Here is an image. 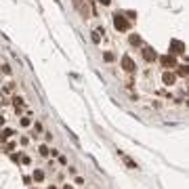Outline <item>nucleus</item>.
Segmentation results:
<instances>
[{"label": "nucleus", "mask_w": 189, "mask_h": 189, "mask_svg": "<svg viewBox=\"0 0 189 189\" xmlns=\"http://www.w3.org/2000/svg\"><path fill=\"white\" fill-rule=\"evenodd\" d=\"M113 28H116L118 32H128V30H130V21H128L122 13H116V15H113Z\"/></svg>", "instance_id": "1"}, {"label": "nucleus", "mask_w": 189, "mask_h": 189, "mask_svg": "<svg viewBox=\"0 0 189 189\" xmlns=\"http://www.w3.org/2000/svg\"><path fill=\"white\" fill-rule=\"evenodd\" d=\"M160 65L166 67V69H172V67H177L179 63H177V57H174V55H164V57H160Z\"/></svg>", "instance_id": "2"}, {"label": "nucleus", "mask_w": 189, "mask_h": 189, "mask_svg": "<svg viewBox=\"0 0 189 189\" xmlns=\"http://www.w3.org/2000/svg\"><path fill=\"white\" fill-rule=\"evenodd\" d=\"M185 53V44L181 40H170V55H183Z\"/></svg>", "instance_id": "3"}, {"label": "nucleus", "mask_w": 189, "mask_h": 189, "mask_svg": "<svg viewBox=\"0 0 189 189\" xmlns=\"http://www.w3.org/2000/svg\"><path fill=\"white\" fill-rule=\"evenodd\" d=\"M141 53H143V59H145L147 63H153V61L158 59V53L151 49V46H143V51H141Z\"/></svg>", "instance_id": "4"}, {"label": "nucleus", "mask_w": 189, "mask_h": 189, "mask_svg": "<svg viewBox=\"0 0 189 189\" xmlns=\"http://www.w3.org/2000/svg\"><path fill=\"white\" fill-rule=\"evenodd\" d=\"M122 67H124V72H128V74H132L134 69H137V65H134V61L128 57V55H124L122 57Z\"/></svg>", "instance_id": "5"}, {"label": "nucleus", "mask_w": 189, "mask_h": 189, "mask_svg": "<svg viewBox=\"0 0 189 189\" xmlns=\"http://www.w3.org/2000/svg\"><path fill=\"white\" fill-rule=\"evenodd\" d=\"M162 82L166 84V86H172V84L177 82V76H174V74L170 72V69H166V72L162 74Z\"/></svg>", "instance_id": "6"}, {"label": "nucleus", "mask_w": 189, "mask_h": 189, "mask_svg": "<svg viewBox=\"0 0 189 189\" xmlns=\"http://www.w3.org/2000/svg\"><path fill=\"white\" fill-rule=\"evenodd\" d=\"M32 181H36V183H42V181H44V172H42L40 168H36V170H34V174H32Z\"/></svg>", "instance_id": "7"}, {"label": "nucleus", "mask_w": 189, "mask_h": 189, "mask_svg": "<svg viewBox=\"0 0 189 189\" xmlns=\"http://www.w3.org/2000/svg\"><path fill=\"white\" fill-rule=\"evenodd\" d=\"M11 101L15 103V109H17V113H19L21 109H23V105H25V103H23V99H21V97H13Z\"/></svg>", "instance_id": "8"}, {"label": "nucleus", "mask_w": 189, "mask_h": 189, "mask_svg": "<svg viewBox=\"0 0 189 189\" xmlns=\"http://www.w3.org/2000/svg\"><path fill=\"white\" fill-rule=\"evenodd\" d=\"M13 134H15V132H13L11 128H4L2 132H0V139H2V141H9V139H11Z\"/></svg>", "instance_id": "9"}, {"label": "nucleus", "mask_w": 189, "mask_h": 189, "mask_svg": "<svg viewBox=\"0 0 189 189\" xmlns=\"http://www.w3.org/2000/svg\"><path fill=\"white\" fill-rule=\"evenodd\" d=\"M130 44H132V46H141V44H143V40H141V36H137V34H130Z\"/></svg>", "instance_id": "10"}, {"label": "nucleus", "mask_w": 189, "mask_h": 189, "mask_svg": "<svg viewBox=\"0 0 189 189\" xmlns=\"http://www.w3.org/2000/svg\"><path fill=\"white\" fill-rule=\"evenodd\" d=\"M13 90H15V82H9V84L2 88V94H11Z\"/></svg>", "instance_id": "11"}, {"label": "nucleus", "mask_w": 189, "mask_h": 189, "mask_svg": "<svg viewBox=\"0 0 189 189\" xmlns=\"http://www.w3.org/2000/svg\"><path fill=\"white\" fill-rule=\"evenodd\" d=\"M99 34H105V32H103V30L92 32V42H94V44H99V42H101V36H99Z\"/></svg>", "instance_id": "12"}, {"label": "nucleus", "mask_w": 189, "mask_h": 189, "mask_svg": "<svg viewBox=\"0 0 189 189\" xmlns=\"http://www.w3.org/2000/svg\"><path fill=\"white\" fill-rule=\"evenodd\" d=\"M179 69H177V74L181 76V78H187V65H177Z\"/></svg>", "instance_id": "13"}, {"label": "nucleus", "mask_w": 189, "mask_h": 189, "mask_svg": "<svg viewBox=\"0 0 189 189\" xmlns=\"http://www.w3.org/2000/svg\"><path fill=\"white\" fill-rule=\"evenodd\" d=\"M49 151H51V149L46 147V145H40V147H38V153H40L42 158H46V156H49Z\"/></svg>", "instance_id": "14"}, {"label": "nucleus", "mask_w": 189, "mask_h": 189, "mask_svg": "<svg viewBox=\"0 0 189 189\" xmlns=\"http://www.w3.org/2000/svg\"><path fill=\"white\" fill-rule=\"evenodd\" d=\"M0 69H2V74H4V76H11V65H9V63H4Z\"/></svg>", "instance_id": "15"}, {"label": "nucleus", "mask_w": 189, "mask_h": 189, "mask_svg": "<svg viewBox=\"0 0 189 189\" xmlns=\"http://www.w3.org/2000/svg\"><path fill=\"white\" fill-rule=\"evenodd\" d=\"M124 162H126V166H128V168H137V164H134L128 156H124Z\"/></svg>", "instance_id": "16"}, {"label": "nucleus", "mask_w": 189, "mask_h": 189, "mask_svg": "<svg viewBox=\"0 0 189 189\" xmlns=\"http://www.w3.org/2000/svg\"><path fill=\"white\" fill-rule=\"evenodd\" d=\"M19 124H21V126H32V120H30V118H21Z\"/></svg>", "instance_id": "17"}, {"label": "nucleus", "mask_w": 189, "mask_h": 189, "mask_svg": "<svg viewBox=\"0 0 189 189\" xmlns=\"http://www.w3.org/2000/svg\"><path fill=\"white\" fill-rule=\"evenodd\" d=\"M11 101H9V97L7 94H0V105H9Z\"/></svg>", "instance_id": "18"}, {"label": "nucleus", "mask_w": 189, "mask_h": 189, "mask_svg": "<svg viewBox=\"0 0 189 189\" xmlns=\"http://www.w3.org/2000/svg\"><path fill=\"white\" fill-rule=\"evenodd\" d=\"M103 59H105V61H113V53H105Z\"/></svg>", "instance_id": "19"}, {"label": "nucleus", "mask_w": 189, "mask_h": 189, "mask_svg": "<svg viewBox=\"0 0 189 189\" xmlns=\"http://www.w3.org/2000/svg\"><path fill=\"white\" fill-rule=\"evenodd\" d=\"M57 158H59V162L63 164V166H67V158H65V156H57Z\"/></svg>", "instance_id": "20"}, {"label": "nucleus", "mask_w": 189, "mask_h": 189, "mask_svg": "<svg viewBox=\"0 0 189 189\" xmlns=\"http://www.w3.org/2000/svg\"><path fill=\"white\" fill-rule=\"evenodd\" d=\"M34 130H36V132H42V124L36 122V124H34Z\"/></svg>", "instance_id": "21"}, {"label": "nucleus", "mask_w": 189, "mask_h": 189, "mask_svg": "<svg viewBox=\"0 0 189 189\" xmlns=\"http://www.w3.org/2000/svg\"><path fill=\"white\" fill-rule=\"evenodd\" d=\"M74 183H76V185H84V179H82V177H76Z\"/></svg>", "instance_id": "22"}, {"label": "nucleus", "mask_w": 189, "mask_h": 189, "mask_svg": "<svg viewBox=\"0 0 189 189\" xmlns=\"http://www.w3.org/2000/svg\"><path fill=\"white\" fill-rule=\"evenodd\" d=\"M13 149H15V143L11 141V143H7V151H13Z\"/></svg>", "instance_id": "23"}, {"label": "nucleus", "mask_w": 189, "mask_h": 189, "mask_svg": "<svg viewBox=\"0 0 189 189\" xmlns=\"http://www.w3.org/2000/svg\"><path fill=\"white\" fill-rule=\"evenodd\" d=\"M19 158H21L19 153H11V160H13V162H19Z\"/></svg>", "instance_id": "24"}, {"label": "nucleus", "mask_w": 189, "mask_h": 189, "mask_svg": "<svg viewBox=\"0 0 189 189\" xmlns=\"http://www.w3.org/2000/svg\"><path fill=\"white\" fill-rule=\"evenodd\" d=\"M19 160H21V162H23V164H30V158H28V156H21V158H19Z\"/></svg>", "instance_id": "25"}, {"label": "nucleus", "mask_w": 189, "mask_h": 189, "mask_svg": "<svg viewBox=\"0 0 189 189\" xmlns=\"http://www.w3.org/2000/svg\"><path fill=\"white\" fill-rule=\"evenodd\" d=\"M99 2H101V4H103V7H107V4H109V2H111V0H99Z\"/></svg>", "instance_id": "26"}, {"label": "nucleus", "mask_w": 189, "mask_h": 189, "mask_svg": "<svg viewBox=\"0 0 189 189\" xmlns=\"http://www.w3.org/2000/svg\"><path fill=\"white\" fill-rule=\"evenodd\" d=\"M4 122H7V118H4V116H0V124L4 126Z\"/></svg>", "instance_id": "27"}, {"label": "nucleus", "mask_w": 189, "mask_h": 189, "mask_svg": "<svg viewBox=\"0 0 189 189\" xmlns=\"http://www.w3.org/2000/svg\"><path fill=\"white\" fill-rule=\"evenodd\" d=\"M63 189H74V187L72 185H63Z\"/></svg>", "instance_id": "28"}]
</instances>
